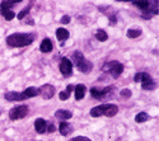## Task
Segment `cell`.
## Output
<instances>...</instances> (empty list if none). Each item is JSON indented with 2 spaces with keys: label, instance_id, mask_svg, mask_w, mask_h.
Listing matches in <instances>:
<instances>
[{
  "label": "cell",
  "instance_id": "6da1fadb",
  "mask_svg": "<svg viewBox=\"0 0 159 141\" xmlns=\"http://www.w3.org/2000/svg\"><path fill=\"white\" fill-rule=\"evenodd\" d=\"M34 36L32 33H13L7 37V45L10 47H25L32 45Z\"/></svg>",
  "mask_w": 159,
  "mask_h": 141
},
{
  "label": "cell",
  "instance_id": "7a4b0ae2",
  "mask_svg": "<svg viewBox=\"0 0 159 141\" xmlns=\"http://www.w3.org/2000/svg\"><path fill=\"white\" fill-rule=\"evenodd\" d=\"M71 60H73L71 64H74L75 68L83 74H89L92 71V69H93V64H92L89 60H87L80 51H75V52H73L71 54Z\"/></svg>",
  "mask_w": 159,
  "mask_h": 141
},
{
  "label": "cell",
  "instance_id": "3957f363",
  "mask_svg": "<svg viewBox=\"0 0 159 141\" xmlns=\"http://www.w3.org/2000/svg\"><path fill=\"white\" fill-rule=\"evenodd\" d=\"M118 113V107L113 103H106V104H99L94 108L90 109V116L92 117H113Z\"/></svg>",
  "mask_w": 159,
  "mask_h": 141
},
{
  "label": "cell",
  "instance_id": "277c9868",
  "mask_svg": "<svg viewBox=\"0 0 159 141\" xmlns=\"http://www.w3.org/2000/svg\"><path fill=\"white\" fill-rule=\"evenodd\" d=\"M134 82L135 83L141 82V88L144 89V90H153V89H155V86H157V83L153 80L152 76L149 74H147V73H138V74H135Z\"/></svg>",
  "mask_w": 159,
  "mask_h": 141
},
{
  "label": "cell",
  "instance_id": "5b68a950",
  "mask_svg": "<svg viewBox=\"0 0 159 141\" xmlns=\"http://www.w3.org/2000/svg\"><path fill=\"white\" fill-rule=\"evenodd\" d=\"M102 70L104 73H110L112 78L117 79L124 71V65L118 61H110V62H106L102 66Z\"/></svg>",
  "mask_w": 159,
  "mask_h": 141
},
{
  "label": "cell",
  "instance_id": "8992f818",
  "mask_svg": "<svg viewBox=\"0 0 159 141\" xmlns=\"http://www.w3.org/2000/svg\"><path fill=\"white\" fill-rule=\"evenodd\" d=\"M28 114V106H17L14 108H11L9 111V118L11 121H17V120H22Z\"/></svg>",
  "mask_w": 159,
  "mask_h": 141
},
{
  "label": "cell",
  "instance_id": "52a82bcc",
  "mask_svg": "<svg viewBox=\"0 0 159 141\" xmlns=\"http://www.w3.org/2000/svg\"><path fill=\"white\" fill-rule=\"evenodd\" d=\"M113 90H115V86L113 85H110L107 88H97V86H93V88H90V94H92V97L96 98V99H103L104 97L110 95Z\"/></svg>",
  "mask_w": 159,
  "mask_h": 141
},
{
  "label": "cell",
  "instance_id": "ba28073f",
  "mask_svg": "<svg viewBox=\"0 0 159 141\" xmlns=\"http://www.w3.org/2000/svg\"><path fill=\"white\" fill-rule=\"evenodd\" d=\"M60 73L64 76H70L73 74V64L68 57H62L60 61V65H59Z\"/></svg>",
  "mask_w": 159,
  "mask_h": 141
},
{
  "label": "cell",
  "instance_id": "9c48e42d",
  "mask_svg": "<svg viewBox=\"0 0 159 141\" xmlns=\"http://www.w3.org/2000/svg\"><path fill=\"white\" fill-rule=\"evenodd\" d=\"M38 89H39V95H42L43 99H51L55 95V88L51 84H45Z\"/></svg>",
  "mask_w": 159,
  "mask_h": 141
},
{
  "label": "cell",
  "instance_id": "30bf717a",
  "mask_svg": "<svg viewBox=\"0 0 159 141\" xmlns=\"http://www.w3.org/2000/svg\"><path fill=\"white\" fill-rule=\"evenodd\" d=\"M5 99L8 102H19V100H24V95L23 93H18V92H7L5 93Z\"/></svg>",
  "mask_w": 159,
  "mask_h": 141
},
{
  "label": "cell",
  "instance_id": "8fae6325",
  "mask_svg": "<svg viewBox=\"0 0 159 141\" xmlns=\"http://www.w3.org/2000/svg\"><path fill=\"white\" fill-rule=\"evenodd\" d=\"M34 127L38 134H45L47 130V121L43 118H37L34 121Z\"/></svg>",
  "mask_w": 159,
  "mask_h": 141
},
{
  "label": "cell",
  "instance_id": "7c38bea8",
  "mask_svg": "<svg viewBox=\"0 0 159 141\" xmlns=\"http://www.w3.org/2000/svg\"><path fill=\"white\" fill-rule=\"evenodd\" d=\"M74 92H75V99H76V100H80V99H83L84 95H85L87 88H85L84 84H78V85H75V88H74Z\"/></svg>",
  "mask_w": 159,
  "mask_h": 141
},
{
  "label": "cell",
  "instance_id": "4fadbf2b",
  "mask_svg": "<svg viewBox=\"0 0 159 141\" xmlns=\"http://www.w3.org/2000/svg\"><path fill=\"white\" fill-rule=\"evenodd\" d=\"M55 117H56L57 120L66 121V120H70V118L73 117V113H71L70 111H68V109H59V111H56V113H55Z\"/></svg>",
  "mask_w": 159,
  "mask_h": 141
},
{
  "label": "cell",
  "instance_id": "5bb4252c",
  "mask_svg": "<svg viewBox=\"0 0 159 141\" xmlns=\"http://www.w3.org/2000/svg\"><path fill=\"white\" fill-rule=\"evenodd\" d=\"M69 36H70V33H69L68 29H65V28H57L56 29V37H57V40L60 41L61 46L64 45V41H66L69 38Z\"/></svg>",
  "mask_w": 159,
  "mask_h": 141
},
{
  "label": "cell",
  "instance_id": "9a60e30c",
  "mask_svg": "<svg viewBox=\"0 0 159 141\" xmlns=\"http://www.w3.org/2000/svg\"><path fill=\"white\" fill-rule=\"evenodd\" d=\"M59 131L62 136H68L73 132V127L69 122H61L60 126H59Z\"/></svg>",
  "mask_w": 159,
  "mask_h": 141
},
{
  "label": "cell",
  "instance_id": "2e32d148",
  "mask_svg": "<svg viewBox=\"0 0 159 141\" xmlns=\"http://www.w3.org/2000/svg\"><path fill=\"white\" fill-rule=\"evenodd\" d=\"M39 50H41V52L43 54H48L52 51V42L50 38H45V40L41 42V45H39Z\"/></svg>",
  "mask_w": 159,
  "mask_h": 141
},
{
  "label": "cell",
  "instance_id": "e0dca14e",
  "mask_svg": "<svg viewBox=\"0 0 159 141\" xmlns=\"http://www.w3.org/2000/svg\"><path fill=\"white\" fill-rule=\"evenodd\" d=\"M23 95H24L25 99H27V98L37 97V95H39V89H38V88H34V86H30V88H27V89H25V90L23 92Z\"/></svg>",
  "mask_w": 159,
  "mask_h": 141
},
{
  "label": "cell",
  "instance_id": "ac0fdd59",
  "mask_svg": "<svg viewBox=\"0 0 159 141\" xmlns=\"http://www.w3.org/2000/svg\"><path fill=\"white\" fill-rule=\"evenodd\" d=\"M74 88H75V85L69 84V85H68V88H66V90H65V92H61V93L59 94L60 100H68V99H69V97H70V94H71V92L74 90Z\"/></svg>",
  "mask_w": 159,
  "mask_h": 141
},
{
  "label": "cell",
  "instance_id": "d6986e66",
  "mask_svg": "<svg viewBox=\"0 0 159 141\" xmlns=\"http://www.w3.org/2000/svg\"><path fill=\"white\" fill-rule=\"evenodd\" d=\"M0 13H2V15L7 20H11V19H14V17H16V13L13 10H10V9H0Z\"/></svg>",
  "mask_w": 159,
  "mask_h": 141
},
{
  "label": "cell",
  "instance_id": "ffe728a7",
  "mask_svg": "<svg viewBox=\"0 0 159 141\" xmlns=\"http://www.w3.org/2000/svg\"><path fill=\"white\" fill-rule=\"evenodd\" d=\"M149 120V114L147 112H140L136 114V117H135V121L138 123H143V122H147Z\"/></svg>",
  "mask_w": 159,
  "mask_h": 141
},
{
  "label": "cell",
  "instance_id": "44dd1931",
  "mask_svg": "<svg viewBox=\"0 0 159 141\" xmlns=\"http://www.w3.org/2000/svg\"><path fill=\"white\" fill-rule=\"evenodd\" d=\"M141 34V28H130L129 31H127V37L129 38H136V37H139Z\"/></svg>",
  "mask_w": 159,
  "mask_h": 141
},
{
  "label": "cell",
  "instance_id": "7402d4cb",
  "mask_svg": "<svg viewBox=\"0 0 159 141\" xmlns=\"http://www.w3.org/2000/svg\"><path fill=\"white\" fill-rule=\"evenodd\" d=\"M96 38L101 42H104V41H107L108 34L106 33V31H103V29H98L97 33H96Z\"/></svg>",
  "mask_w": 159,
  "mask_h": 141
},
{
  "label": "cell",
  "instance_id": "603a6c76",
  "mask_svg": "<svg viewBox=\"0 0 159 141\" xmlns=\"http://www.w3.org/2000/svg\"><path fill=\"white\" fill-rule=\"evenodd\" d=\"M132 5L138 7L141 11H144V10H147L149 8V2H134V3H132Z\"/></svg>",
  "mask_w": 159,
  "mask_h": 141
},
{
  "label": "cell",
  "instance_id": "cb8c5ba5",
  "mask_svg": "<svg viewBox=\"0 0 159 141\" xmlns=\"http://www.w3.org/2000/svg\"><path fill=\"white\" fill-rule=\"evenodd\" d=\"M18 3L19 2H2L0 3V9H10Z\"/></svg>",
  "mask_w": 159,
  "mask_h": 141
},
{
  "label": "cell",
  "instance_id": "d4e9b609",
  "mask_svg": "<svg viewBox=\"0 0 159 141\" xmlns=\"http://www.w3.org/2000/svg\"><path fill=\"white\" fill-rule=\"evenodd\" d=\"M120 95L122 98H130L131 97V90L130 89H122V90L120 92Z\"/></svg>",
  "mask_w": 159,
  "mask_h": 141
},
{
  "label": "cell",
  "instance_id": "484cf974",
  "mask_svg": "<svg viewBox=\"0 0 159 141\" xmlns=\"http://www.w3.org/2000/svg\"><path fill=\"white\" fill-rule=\"evenodd\" d=\"M28 13H30V8H25L24 10H22V11L19 13V14H18L17 17H18V19H19V20H22V19H23V18H24L25 15L28 14Z\"/></svg>",
  "mask_w": 159,
  "mask_h": 141
},
{
  "label": "cell",
  "instance_id": "4316f807",
  "mask_svg": "<svg viewBox=\"0 0 159 141\" xmlns=\"http://www.w3.org/2000/svg\"><path fill=\"white\" fill-rule=\"evenodd\" d=\"M69 141H92V140L85 137V136H76V137H74V139H71Z\"/></svg>",
  "mask_w": 159,
  "mask_h": 141
},
{
  "label": "cell",
  "instance_id": "83f0119b",
  "mask_svg": "<svg viewBox=\"0 0 159 141\" xmlns=\"http://www.w3.org/2000/svg\"><path fill=\"white\" fill-rule=\"evenodd\" d=\"M60 22H61L62 24H68V23H70V17H69V15H64Z\"/></svg>",
  "mask_w": 159,
  "mask_h": 141
},
{
  "label": "cell",
  "instance_id": "f1b7e54d",
  "mask_svg": "<svg viewBox=\"0 0 159 141\" xmlns=\"http://www.w3.org/2000/svg\"><path fill=\"white\" fill-rule=\"evenodd\" d=\"M55 130H56L55 125H54V123H50V125H48V127H47V130H46V132H54Z\"/></svg>",
  "mask_w": 159,
  "mask_h": 141
}]
</instances>
